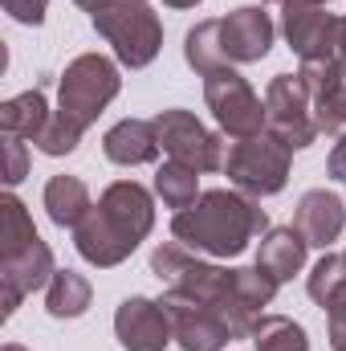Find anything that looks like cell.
<instances>
[{"label": "cell", "mask_w": 346, "mask_h": 351, "mask_svg": "<svg viewBox=\"0 0 346 351\" xmlns=\"http://www.w3.org/2000/svg\"><path fill=\"white\" fill-rule=\"evenodd\" d=\"M269 217L257 200L228 192V188H212L204 192L191 208L175 213L172 233L175 241H183L191 254H208V258H237L245 254V245L265 233Z\"/></svg>", "instance_id": "cell-1"}, {"label": "cell", "mask_w": 346, "mask_h": 351, "mask_svg": "<svg viewBox=\"0 0 346 351\" xmlns=\"http://www.w3.org/2000/svg\"><path fill=\"white\" fill-rule=\"evenodd\" d=\"M94 29L114 45L118 62L131 70H143L155 62L159 45H163V25L151 12L147 0H106L98 12H90Z\"/></svg>", "instance_id": "cell-2"}, {"label": "cell", "mask_w": 346, "mask_h": 351, "mask_svg": "<svg viewBox=\"0 0 346 351\" xmlns=\"http://www.w3.org/2000/svg\"><path fill=\"white\" fill-rule=\"evenodd\" d=\"M122 86L118 66L102 53H82L66 66L62 86H57V114L70 119L78 131H86L90 123L114 102V94Z\"/></svg>", "instance_id": "cell-3"}, {"label": "cell", "mask_w": 346, "mask_h": 351, "mask_svg": "<svg viewBox=\"0 0 346 351\" xmlns=\"http://www.w3.org/2000/svg\"><path fill=\"white\" fill-rule=\"evenodd\" d=\"M289 147L273 135V131H261V135H249V139H237L224 156V172L228 180L249 192V196H273L285 188L289 180Z\"/></svg>", "instance_id": "cell-4"}, {"label": "cell", "mask_w": 346, "mask_h": 351, "mask_svg": "<svg viewBox=\"0 0 346 351\" xmlns=\"http://www.w3.org/2000/svg\"><path fill=\"white\" fill-rule=\"evenodd\" d=\"M265 131H273L289 152H302L318 139L314 98L297 74H277L265 90Z\"/></svg>", "instance_id": "cell-5"}, {"label": "cell", "mask_w": 346, "mask_h": 351, "mask_svg": "<svg viewBox=\"0 0 346 351\" xmlns=\"http://www.w3.org/2000/svg\"><path fill=\"white\" fill-rule=\"evenodd\" d=\"M204 98H208L216 123L232 139H249V135L265 131V102L253 94V86L232 66H220V70L204 74Z\"/></svg>", "instance_id": "cell-6"}, {"label": "cell", "mask_w": 346, "mask_h": 351, "mask_svg": "<svg viewBox=\"0 0 346 351\" xmlns=\"http://www.w3.org/2000/svg\"><path fill=\"white\" fill-rule=\"evenodd\" d=\"M159 302H163V311L172 319L175 343L183 351H220L232 339V327L224 323V315L212 302H204V298H196V294H187L179 286H168V294Z\"/></svg>", "instance_id": "cell-7"}, {"label": "cell", "mask_w": 346, "mask_h": 351, "mask_svg": "<svg viewBox=\"0 0 346 351\" xmlns=\"http://www.w3.org/2000/svg\"><path fill=\"white\" fill-rule=\"evenodd\" d=\"M159 131V147L172 156L175 164H187L196 172H216L224 168V143L187 110H163L155 119Z\"/></svg>", "instance_id": "cell-8"}, {"label": "cell", "mask_w": 346, "mask_h": 351, "mask_svg": "<svg viewBox=\"0 0 346 351\" xmlns=\"http://www.w3.org/2000/svg\"><path fill=\"white\" fill-rule=\"evenodd\" d=\"M281 33L302 62H322V58H338L343 21L334 12H326L322 4H285Z\"/></svg>", "instance_id": "cell-9"}, {"label": "cell", "mask_w": 346, "mask_h": 351, "mask_svg": "<svg viewBox=\"0 0 346 351\" xmlns=\"http://www.w3.org/2000/svg\"><path fill=\"white\" fill-rule=\"evenodd\" d=\"M53 274L57 269H53V254H49L45 241H33L25 254L0 262V319H12V311L21 306V298L33 294V290H41V286H49Z\"/></svg>", "instance_id": "cell-10"}, {"label": "cell", "mask_w": 346, "mask_h": 351, "mask_svg": "<svg viewBox=\"0 0 346 351\" xmlns=\"http://www.w3.org/2000/svg\"><path fill=\"white\" fill-rule=\"evenodd\" d=\"M114 335L127 351H163L175 339L163 302L151 298H127L114 315Z\"/></svg>", "instance_id": "cell-11"}, {"label": "cell", "mask_w": 346, "mask_h": 351, "mask_svg": "<svg viewBox=\"0 0 346 351\" xmlns=\"http://www.w3.org/2000/svg\"><path fill=\"white\" fill-rule=\"evenodd\" d=\"M220 49L224 62L232 66H249L261 62L273 49V21L265 8H237L228 16H220Z\"/></svg>", "instance_id": "cell-12"}, {"label": "cell", "mask_w": 346, "mask_h": 351, "mask_svg": "<svg viewBox=\"0 0 346 351\" xmlns=\"http://www.w3.org/2000/svg\"><path fill=\"white\" fill-rule=\"evenodd\" d=\"M98 208H102V217H106L127 241H135V245H139V241L151 233V225H155L151 192H147L143 184H135V180H118V184H110V188L102 192Z\"/></svg>", "instance_id": "cell-13"}, {"label": "cell", "mask_w": 346, "mask_h": 351, "mask_svg": "<svg viewBox=\"0 0 346 351\" xmlns=\"http://www.w3.org/2000/svg\"><path fill=\"white\" fill-rule=\"evenodd\" d=\"M343 225H346V200H338L326 188L306 192L302 204H297V213H293V229L306 237V245H318V250H326L330 241H338Z\"/></svg>", "instance_id": "cell-14"}, {"label": "cell", "mask_w": 346, "mask_h": 351, "mask_svg": "<svg viewBox=\"0 0 346 351\" xmlns=\"http://www.w3.org/2000/svg\"><path fill=\"white\" fill-rule=\"evenodd\" d=\"M74 245H78V254H82L90 265H98V269H110V265L127 262V258L135 254V241H127V237L102 217L98 204L86 213V221L74 229Z\"/></svg>", "instance_id": "cell-15"}, {"label": "cell", "mask_w": 346, "mask_h": 351, "mask_svg": "<svg viewBox=\"0 0 346 351\" xmlns=\"http://www.w3.org/2000/svg\"><path fill=\"white\" fill-rule=\"evenodd\" d=\"M102 152L110 164H122V168H139V164H151L159 156V131L155 123H143V119H122L106 131L102 139Z\"/></svg>", "instance_id": "cell-16"}, {"label": "cell", "mask_w": 346, "mask_h": 351, "mask_svg": "<svg viewBox=\"0 0 346 351\" xmlns=\"http://www.w3.org/2000/svg\"><path fill=\"white\" fill-rule=\"evenodd\" d=\"M306 237L293 229V225H285V229H269L265 237H261V250H257V265L281 286V282H289L302 265H306Z\"/></svg>", "instance_id": "cell-17"}, {"label": "cell", "mask_w": 346, "mask_h": 351, "mask_svg": "<svg viewBox=\"0 0 346 351\" xmlns=\"http://www.w3.org/2000/svg\"><path fill=\"white\" fill-rule=\"evenodd\" d=\"M90 208H94L90 188L78 180V176H53V180L45 184V213H49L53 225H62V229H78V225L86 221Z\"/></svg>", "instance_id": "cell-18"}, {"label": "cell", "mask_w": 346, "mask_h": 351, "mask_svg": "<svg viewBox=\"0 0 346 351\" xmlns=\"http://www.w3.org/2000/svg\"><path fill=\"white\" fill-rule=\"evenodd\" d=\"M49 114H53V110H49V102H45V90L33 86V90L8 98V102L0 106V131H4V135H16V139H37L41 127L49 123Z\"/></svg>", "instance_id": "cell-19"}, {"label": "cell", "mask_w": 346, "mask_h": 351, "mask_svg": "<svg viewBox=\"0 0 346 351\" xmlns=\"http://www.w3.org/2000/svg\"><path fill=\"white\" fill-rule=\"evenodd\" d=\"M90 298H94L90 282L82 274H74V269H57L53 282L45 286V306H49L53 319H78V315H86Z\"/></svg>", "instance_id": "cell-20"}, {"label": "cell", "mask_w": 346, "mask_h": 351, "mask_svg": "<svg viewBox=\"0 0 346 351\" xmlns=\"http://www.w3.org/2000/svg\"><path fill=\"white\" fill-rule=\"evenodd\" d=\"M33 241H41V237H37V229H33V217H29V213H25V204L8 192V196L0 200V262H8V258L25 254Z\"/></svg>", "instance_id": "cell-21"}, {"label": "cell", "mask_w": 346, "mask_h": 351, "mask_svg": "<svg viewBox=\"0 0 346 351\" xmlns=\"http://www.w3.org/2000/svg\"><path fill=\"white\" fill-rule=\"evenodd\" d=\"M183 58L196 74H212V70L228 66L224 49H220V21H200L183 41Z\"/></svg>", "instance_id": "cell-22"}, {"label": "cell", "mask_w": 346, "mask_h": 351, "mask_svg": "<svg viewBox=\"0 0 346 351\" xmlns=\"http://www.w3.org/2000/svg\"><path fill=\"white\" fill-rule=\"evenodd\" d=\"M253 348L257 351H310L306 331L285 319V315H261L253 327Z\"/></svg>", "instance_id": "cell-23"}, {"label": "cell", "mask_w": 346, "mask_h": 351, "mask_svg": "<svg viewBox=\"0 0 346 351\" xmlns=\"http://www.w3.org/2000/svg\"><path fill=\"white\" fill-rule=\"evenodd\" d=\"M155 192L163 196V204L175 208V213H183V208H191L196 200H200V184H196V168H187V164H175L168 160L159 172H155Z\"/></svg>", "instance_id": "cell-24"}, {"label": "cell", "mask_w": 346, "mask_h": 351, "mask_svg": "<svg viewBox=\"0 0 346 351\" xmlns=\"http://www.w3.org/2000/svg\"><path fill=\"white\" fill-rule=\"evenodd\" d=\"M306 290H310V298L318 302V306H334V302H343L346 298V258L343 254H326L322 262L310 269V282H306Z\"/></svg>", "instance_id": "cell-25"}, {"label": "cell", "mask_w": 346, "mask_h": 351, "mask_svg": "<svg viewBox=\"0 0 346 351\" xmlns=\"http://www.w3.org/2000/svg\"><path fill=\"white\" fill-rule=\"evenodd\" d=\"M78 139H82V131H78L70 119H62V114L53 110L49 123L41 127V135H37L33 143H37V152H45V156H70V152L78 147Z\"/></svg>", "instance_id": "cell-26"}, {"label": "cell", "mask_w": 346, "mask_h": 351, "mask_svg": "<svg viewBox=\"0 0 346 351\" xmlns=\"http://www.w3.org/2000/svg\"><path fill=\"white\" fill-rule=\"evenodd\" d=\"M314 123H318V131H326V135H346V74L330 94H322V98L314 102Z\"/></svg>", "instance_id": "cell-27"}, {"label": "cell", "mask_w": 346, "mask_h": 351, "mask_svg": "<svg viewBox=\"0 0 346 351\" xmlns=\"http://www.w3.org/2000/svg\"><path fill=\"white\" fill-rule=\"evenodd\" d=\"M25 176H29V152H25V139L4 135V184H21Z\"/></svg>", "instance_id": "cell-28"}, {"label": "cell", "mask_w": 346, "mask_h": 351, "mask_svg": "<svg viewBox=\"0 0 346 351\" xmlns=\"http://www.w3.org/2000/svg\"><path fill=\"white\" fill-rule=\"evenodd\" d=\"M45 8H49V0H4V12L21 25H41Z\"/></svg>", "instance_id": "cell-29"}, {"label": "cell", "mask_w": 346, "mask_h": 351, "mask_svg": "<svg viewBox=\"0 0 346 351\" xmlns=\"http://www.w3.org/2000/svg\"><path fill=\"white\" fill-rule=\"evenodd\" d=\"M326 172L334 176V180H346V135H343V143L330 152V164H326Z\"/></svg>", "instance_id": "cell-30"}, {"label": "cell", "mask_w": 346, "mask_h": 351, "mask_svg": "<svg viewBox=\"0 0 346 351\" xmlns=\"http://www.w3.org/2000/svg\"><path fill=\"white\" fill-rule=\"evenodd\" d=\"M273 4H281V8H285V4H322V8H326L330 0H273Z\"/></svg>", "instance_id": "cell-31"}, {"label": "cell", "mask_w": 346, "mask_h": 351, "mask_svg": "<svg viewBox=\"0 0 346 351\" xmlns=\"http://www.w3.org/2000/svg\"><path fill=\"white\" fill-rule=\"evenodd\" d=\"M338 62H343V70H346V21H343V37H338Z\"/></svg>", "instance_id": "cell-32"}, {"label": "cell", "mask_w": 346, "mask_h": 351, "mask_svg": "<svg viewBox=\"0 0 346 351\" xmlns=\"http://www.w3.org/2000/svg\"><path fill=\"white\" fill-rule=\"evenodd\" d=\"M163 4H172V8H196L200 0H163Z\"/></svg>", "instance_id": "cell-33"}, {"label": "cell", "mask_w": 346, "mask_h": 351, "mask_svg": "<svg viewBox=\"0 0 346 351\" xmlns=\"http://www.w3.org/2000/svg\"><path fill=\"white\" fill-rule=\"evenodd\" d=\"M78 4H82V8H86V12H98V8H102V4H106V0H78Z\"/></svg>", "instance_id": "cell-34"}, {"label": "cell", "mask_w": 346, "mask_h": 351, "mask_svg": "<svg viewBox=\"0 0 346 351\" xmlns=\"http://www.w3.org/2000/svg\"><path fill=\"white\" fill-rule=\"evenodd\" d=\"M0 351H25V348H21V343H4Z\"/></svg>", "instance_id": "cell-35"}, {"label": "cell", "mask_w": 346, "mask_h": 351, "mask_svg": "<svg viewBox=\"0 0 346 351\" xmlns=\"http://www.w3.org/2000/svg\"><path fill=\"white\" fill-rule=\"evenodd\" d=\"M334 351H346V339H343V343H334Z\"/></svg>", "instance_id": "cell-36"}, {"label": "cell", "mask_w": 346, "mask_h": 351, "mask_svg": "<svg viewBox=\"0 0 346 351\" xmlns=\"http://www.w3.org/2000/svg\"><path fill=\"white\" fill-rule=\"evenodd\" d=\"M343 258H346V254H343Z\"/></svg>", "instance_id": "cell-37"}]
</instances>
